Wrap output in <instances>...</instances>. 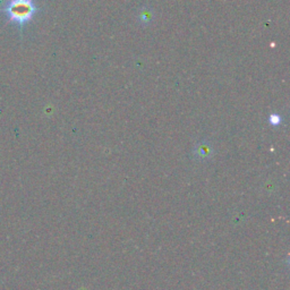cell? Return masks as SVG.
I'll return each instance as SVG.
<instances>
[{
    "label": "cell",
    "instance_id": "obj_4",
    "mask_svg": "<svg viewBox=\"0 0 290 290\" xmlns=\"http://www.w3.org/2000/svg\"><path fill=\"white\" fill-rule=\"evenodd\" d=\"M269 122L272 126H279L281 122H282V117L278 114H272L269 117Z\"/></svg>",
    "mask_w": 290,
    "mask_h": 290
},
{
    "label": "cell",
    "instance_id": "obj_2",
    "mask_svg": "<svg viewBox=\"0 0 290 290\" xmlns=\"http://www.w3.org/2000/svg\"><path fill=\"white\" fill-rule=\"evenodd\" d=\"M212 152H213V150H212L209 143H206V142L198 143V144L196 145V148L194 149V154H195V157L201 160L210 159Z\"/></svg>",
    "mask_w": 290,
    "mask_h": 290
},
{
    "label": "cell",
    "instance_id": "obj_3",
    "mask_svg": "<svg viewBox=\"0 0 290 290\" xmlns=\"http://www.w3.org/2000/svg\"><path fill=\"white\" fill-rule=\"evenodd\" d=\"M153 19L152 11L149 10V8H143L141 11L140 15H138V20L141 21V23L143 25H148L151 21Z\"/></svg>",
    "mask_w": 290,
    "mask_h": 290
},
{
    "label": "cell",
    "instance_id": "obj_1",
    "mask_svg": "<svg viewBox=\"0 0 290 290\" xmlns=\"http://www.w3.org/2000/svg\"><path fill=\"white\" fill-rule=\"evenodd\" d=\"M40 11L36 0H6L0 7V13H3L8 21L16 24L21 32Z\"/></svg>",
    "mask_w": 290,
    "mask_h": 290
}]
</instances>
